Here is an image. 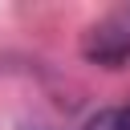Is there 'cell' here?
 I'll list each match as a JSON object with an SVG mask.
<instances>
[{
	"label": "cell",
	"instance_id": "6da1fadb",
	"mask_svg": "<svg viewBox=\"0 0 130 130\" xmlns=\"http://www.w3.org/2000/svg\"><path fill=\"white\" fill-rule=\"evenodd\" d=\"M81 130H130V106H110V110H98Z\"/></svg>",
	"mask_w": 130,
	"mask_h": 130
}]
</instances>
